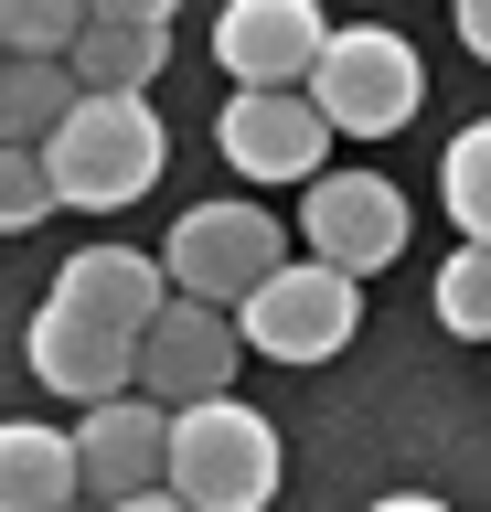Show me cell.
Returning a JSON list of instances; mask_svg holds the SVG:
<instances>
[{
  "label": "cell",
  "mask_w": 491,
  "mask_h": 512,
  "mask_svg": "<svg viewBox=\"0 0 491 512\" xmlns=\"http://www.w3.org/2000/svg\"><path fill=\"white\" fill-rule=\"evenodd\" d=\"M54 299L139 342V331L171 310V267H161V246H75L65 267H54Z\"/></svg>",
  "instance_id": "cell-12"
},
{
  "label": "cell",
  "mask_w": 491,
  "mask_h": 512,
  "mask_svg": "<svg viewBox=\"0 0 491 512\" xmlns=\"http://www.w3.org/2000/svg\"><path fill=\"white\" fill-rule=\"evenodd\" d=\"M86 107V75H75L65 54H11V86H0V128L22 139V150H43L54 128Z\"/></svg>",
  "instance_id": "cell-15"
},
{
  "label": "cell",
  "mask_w": 491,
  "mask_h": 512,
  "mask_svg": "<svg viewBox=\"0 0 491 512\" xmlns=\"http://www.w3.org/2000/svg\"><path fill=\"white\" fill-rule=\"evenodd\" d=\"M438 331L491 342V246H470V235L438 256Z\"/></svg>",
  "instance_id": "cell-17"
},
{
  "label": "cell",
  "mask_w": 491,
  "mask_h": 512,
  "mask_svg": "<svg viewBox=\"0 0 491 512\" xmlns=\"http://www.w3.org/2000/svg\"><path fill=\"white\" fill-rule=\"evenodd\" d=\"M278 427L235 395H203V406H171V491L193 512H267L278 502Z\"/></svg>",
  "instance_id": "cell-2"
},
{
  "label": "cell",
  "mask_w": 491,
  "mask_h": 512,
  "mask_svg": "<svg viewBox=\"0 0 491 512\" xmlns=\"http://www.w3.org/2000/svg\"><path fill=\"white\" fill-rule=\"evenodd\" d=\"M161 267H171V288H182V299L246 310V299L289 267V235H278V214H267V203L225 192V203H182V224L161 235Z\"/></svg>",
  "instance_id": "cell-3"
},
{
  "label": "cell",
  "mask_w": 491,
  "mask_h": 512,
  "mask_svg": "<svg viewBox=\"0 0 491 512\" xmlns=\"http://www.w3.org/2000/svg\"><path fill=\"white\" fill-rule=\"evenodd\" d=\"M449 22H459V43L491 64V0H449Z\"/></svg>",
  "instance_id": "cell-20"
},
{
  "label": "cell",
  "mask_w": 491,
  "mask_h": 512,
  "mask_svg": "<svg viewBox=\"0 0 491 512\" xmlns=\"http://www.w3.org/2000/svg\"><path fill=\"white\" fill-rule=\"evenodd\" d=\"M75 448H86V491H97V502L161 491L171 480V406L161 395H107V406H86Z\"/></svg>",
  "instance_id": "cell-11"
},
{
  "label": "cell",
  "mask_w": 491,
  "mask_h": 512,
  "mask_svg": "<svg viewBox=\"0 0 491 512\" xmlns=\"http://www.w3.org/2000/svg\"><path fill=\"white\" fill-rule=\"evenodd\" d=\"M97 22V0H0L11 54H75V32Z\"/></svg>",
  "instance_id": "cell-18"
},
{
  "label": "cell",
  "mask_w": 491,
  "mask_h": 512,
  "mask_svg": "<svg viewBox=\"0 0 491 512\" xmlns=\"http://www.w3.org/2000/svg\"><path fill=\"white\" fill-rule=\"evenodd\" d=\"M363 512H449V502H427V491H385V502H363Z\"/></svg>",
  "instance_id": "cell-23"
},
{
  "label": "cell",
  "mask_w": 491,
  "mask_h": 512,
  "mask_svg": "<svg viewBox=\"0 0 491 512\" xmlns=\"http://www.w3.org/2000/svg\"><path fill=\"white\" fill-rule=\"evenodd\" d=\"M331 11L321 0H225L214 11V64L235 86H310V64L331 54Z\"/></svg>",
  "instance_id": "cell-9"
},
{
  "label": "cell",
  "mask_w": 491,
  "mask_h": 512,
  "mask_svg": "<svg viewBox=\"0 0 491 512\" xmlns=\"http://www.w3.org/2000/svg\"><path fill=\"white\" fill-rule=\"evenodd\" d=\"M438 203H449V224L470 235V246H491V118H470L449 139V160H438Z\"/></svg>",
  "instance_id": "cell-16"
},
{
  "label": "cell",
  "mask_w": 491,
  "mask_h": 512,
  "mask_svg": "<svg viewBox=\"0 0 491 512\" xmlns=\"http://www.w3.org/2000/svg\"><path fill=\"white\" fill-rule=\"evenodd\" d=\"M0 502L11 512H75L86 502V448H75V427L11 416V427H0Z\"/></svg>",
  "instance_id": "cell-13"
},
{
  "label": "cell",
  "mask_w": 491,
  "mask_h": 512,
  "mask_svg": "<svg viewBox=\"0 0 491 512\" xmlns=\"http://www.w3.org/2000/svg\"><path fill=\"white\" fill-rule=\"evenodd\" d=\"M107 22H171V11H182V0H97Z\"/></svg>",
  "instance_id": "cell-21"
},
{
  "label": "cell",
  "mask_w": 491,
  "mask_h": 512,
  "mask_svg": "<svg viewBox=\"0 0 491 512\" xmlns=\"http://www.w3.org/2000/svg\"><path fill=\"white\" fill-rule=\"evenodd\" d=\"M417 96H427V64H417V43L385 32V22H342L331 54L310 64V107H321L342 139H395V128L417 118Z\"/></svg>",
  "instance_id": "cell-4"
},
{
  "label": "cell",
  "mask_w": 491,
  "mask_h": 512,
  "mask_svg": "<svg viewBox=\"0 0 491 512\" xmlns=\"http://www.w3.org/2000/svg\"><path fill=\"white\" fill-rule=\"evenodd\" d=\"M43 214H65V182H54V160H43V150L11 139V160H0V224L22 235V224H43Z\"/></svg>",
  "instance_id": "cell-19"
},
{
  "label": "cell",
  "mask_w": 491,
  "mask_h": 512,
  "mask_svg": "<svg viewBox=\"0 0 491 512\" xmlns=\"http://www.w3.org/2000/svg\"><path fill=\"white\" fill-rule=\"evenodd\" d=\"M107 512H193V502H182V491L161 480V491H129V502H107Z\"/></svg>",
  "instance_id": "cell-22"
},
{
  "label": "cell",
  "mask_w": 491,
  "mask_h": 512,
  "mask_svg": "<svg viewBox=\"0 0 491 512\" xmlns=\"http://www.w3.org/2000/svg\"><path fill=\"white\" fill-rule=\"evenodd\" d=\"M331 139L342 128L310 107V86H235L225 118H214V150H225L235 182H321L331 171Z\"/></svg>",
  "instance_id": "cell-6"
},
{
  "label": "cell",
  "mask_w": 491,
  "mask_h": 512,
  "mask_svg": "<svg viewBox=\"0 0 491 512\" xmlns=\"http://www.w3.org/2000/svg\"><path fill=\"white\" fill-rule=\"evenodd\" d=\"M406 235H417V214H406V192L385 171H321V182H299V246L353 267V278H385L406 256Z\"/></svg>",
  "instance_id": "cell-7"
},
{
  "label": "cell",
  "mask_w": 491,
  "mask_h": 512,
  "mask_svg": "<svg viewBox=\"0 0 491 512\" xmlns=\"http://www.w3.org/2000/svg\"><path fill=\"white\" fill-rule=\"evenodd\" d=\"M235 363H246V331H235V310H214V299H182V288H171V310L139 331V395H161V406L235 395Z\"/></svg>",
  "instance_id": "cell-8"
},
{
  "label": "cell",
  "mask_w": 491,
  "mask_h": 512,
  "mask_svg": "<svg viewBox=\"0 0 491 512\" xmlns=\"http://www.w3.org/2000/svg\"><path fill=\"white\" fill-rule=\"evenodd\" d=\"M22 342H33V384H43V395H65V406L139 395V342H129V331H107V320H86V310H65V299H43Z\"/></svg>",
  "instance_id": "cell-10"
},
{
  "label": "cell",
  "mask_w": 491,
  "mask_h": 512,
  "mask_svg": "<svg viewBox=\"0 0 491 512\" xmlns=\"http://www.w3.org/2000/svg\"><path fill=\"white\" fill-rule=\"evenodd\" d=\"M235 331H246V352H267V363H331V352L363 331V278L331 267V256H289V267L235 310Z\"/></svg>",
  "instance_id": "cell-5"
},
{
  "label": "cell",
  "mask_w": 491,
  "mask_h": 512,
  "mask_svg": "<svg viewBox=\"0 0 491 512\" xmlns=\"http://www.w3.org/2000/svg\"><path fill=\"white\" fill-rule=\"evenodd\" d=\"M75 75H86V86H107V96H150L161 86V64H171V22H86L75 32Z\"/></svg>",
  "instance_id": "cell-14"
},
{
  "label": "cell",
  "mask_w": 491,
  "mask_h": 512,
  "mask_svg": "<svg viewBox=\"0 0 491 512\" xmlns=\"http://www.w3.org/2000/svg\"><path fill=\"white\" fill-rule=\"evenodd\" d=\"M43 160H54V182H65L75 214H118V203H139V192L161 182L171 139H161V107H150V96L86 86V107L43 139Z\"/></svg>",
  "instance_id": "cell-1"
}]
</instances>
